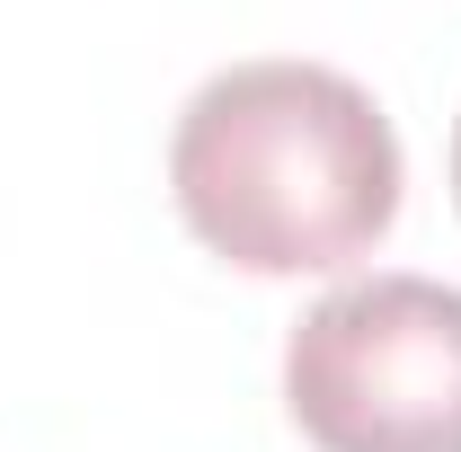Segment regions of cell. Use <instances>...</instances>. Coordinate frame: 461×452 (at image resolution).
<instances>
[{"mask_svg":"<svg viewBox=\"0 0 461 452\" xmlns=\"http://www.w3.org/2000/svg\"><path fill=\"white\" fill-rule=\"evenodd\" d=\"M453 204H461V124H453Z\"/></svg>","mask_w":461,"mask_h":452,"instance_id":"obj_3","label":"cell"},{"mask_svg":"<svg viewBox=\"0 0 461 452\" xmlns=\"http://www.w3.org/2000/svg\"><path fill=\"white\" fill-rule=\"evenodd\" d=\"M186 231L249 276H329L400 222V133L329 62H230L169 133Z\"/></svg>","mask_w":461,"mask_h":452,"instance_id":"obj_1","label":"cell"},{"mask_svg":"<svg viewBox=\"0 0 461 452\" xmlns=\"http://www.w3.org/2000/svg\"><path fill=\"white\" fill-rule=\"evenodd\" d=\"M285 408L320 452H461V293L364 276L302 311Z\"/></svg>","mask_w":461,"mask_h":452,"instance_id":"obj_2","label":"cell"}]
</instances>
